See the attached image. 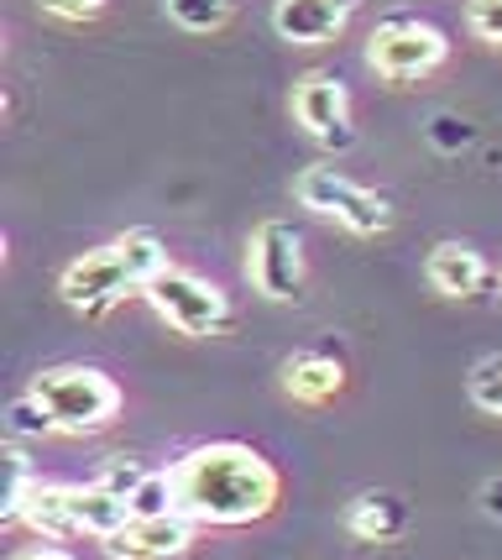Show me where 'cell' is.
<instances>
[{
    "mask_svg": "<svg viewBox=\"0 0 502 560\" xmlns=\"http://www.w3.org/2000/svg\"><path fill=\"white\" fill-rule=\"evenodd\" d=\"M173 482H178V513H189L194 524H215V529L257 524L278 503L272 462H262L252 445H236V440L189 451L173 466Z\"/></svg>",
    "mask_w": 502,
    "mask_h": 560,
    "instance_id": "cell-1",
    "label": "cell"
},
{
    "mask_svg": "<svg viewBox=\"0 0 502 560\" xmlns=\"http://www.w3.org/2000/svg\"><path fill=\"white\" fill-rule=\"evenodd\" d=\"M32 393L43 398V409L63 435H90L100 424H110L120 409V388L95 366H48L32 377Z\"/></svg>",
    "mask_w": 502,
    "mask_h": 560,
    "instance_id": "cell-2",
    "label": "cell"
},
{
    "mask_svg": "<svg viewBox=\"0 0 502 560\" xmlns=\"http://www.w3.org/2000/svg\"><path fill=\"white\" fill-rule=\"evenodd\" d=\"M293 195H299L304 210L346 225L351 236H383L387 225H393V210H387L383 199L372 195V189H361V184H351L346 173H335V168H304L299 184H293Z\"/></svg>",
    "mask_w": 502,
    "mask_h": 560,
    "instance_id": "cell-3",
    "label": "cell"
},
{
    "mask_svg": "<svg viewBox=\"0 0 502 560\" xmlns=\"http://www.w3.org/2000/svg\"><path fill=\"white\" fill-rule=\"evenodd\" d=\"M142 293L152 299V310H157L178 336H215V330H225V319H231L225 293H220L210 278H199V272L163 268Z\"/></svg>",
    "mask_w": 502,
    "mask_h": 560,
    "instance_id": "cell-4",
    "label": "cell"
},
{
    "mask_svg": "<svg viewBox=\"0 0 502 560\" xmlns=\"http://www.w3.org/2000/svg\"><path fill=\"white\" fill-rule=\"evenodd\" d=\"M366 63L393 79V84H408V79H424L445 63V32L430 22H413V16H393L372 32L366 43Z\"/></svg>",
    "mask_w": 502,
    "mask_h": 560,
    "instance_id": "cell-5",
    "label": "cell"
},
{
    "mask_svg": "<svg viewBox=\"0 0 502 560\" xmlns=\"http://www.w3.org/2000/svg\"><path fill=\"white\" fill-rule=\"evenodd\" d=\"M246 278L262 299H299L304 293V242L299 231L283 225V220H262L257 236H252V252H246Z\"/></svg>",
    "mask_w": 502,
    "mask_h": 560,
    "instance_id": "cell-6",
    "label": "cell"
},
{
    "mask_svg": "<svg viewBox=\"0 0 502 560\" xmlns=\"http://www.w3.org/2000/svg\"><path fill=\"white\" fill-rule=\"evenodd\" d=\"M142 283H137V272L126 268V257H120V246H100V252H84L79 262H69L63 268V283H58V293H63V304L69 310H84V315H105V310H116L126 293H137Z\"/></svg>",
    "mask_w": 502,
    "mask_h": 560,
    "instance_id": "cell-7",
    "label": "cell"
},
{
    "mask_svg": "<svg viewBox=\"0 0 502 560\" xmlns=\"http://www.w3.org/2000/svg\"><path fill=\"white\" fill-rule=\"evenodd\" d=\"M293 121L304 126L319 147H330V152H351V147H357L346 84H340L335 73H304V79L293 84Z\"/></svg>",
    "mask_w": 502,
    "mask_h": 560,
    "instance_id": "cell-8",
    "label": "cell"
},
{
    "mask_svg": "<svg viewBox=\"0 0 502 560\" xmlns=\"http://www.w3.org/2000/svg\"><path fill=\"white\" fill-rule=\"evenodd\" d=\"M194 545V518L189 513H157V518H131L120 535L105 539L110 560H184Z\"/></svg>",
    "mask_w": 502,
    "mask_h": 560,
    "instance_id": "cell-9",
    "label": "cell"
},
{
    "mask_svg": "<svg viewBox=\"0 0 502 560\" xmlns=\"http://www.w3.org/2000/svg\"><path fill=\"white\" fill-rule=\"evenodd\" d=\"M346 5L335 0H278L272 5V26L283 43H299V48H319V43H335L346 32Z\"/></svg>",
    "mask_w": 502,
    "mask_h": 560,
    "instance_id": "cell-10",
    "label": "cell"
},
{
    "mask_svg": "<svg viewBox=\"0 0 502 560\" xmlns=\"http://www.w3.org/2000/svg\"><path fill=\"white\" fill-rule=\"evenodd\" d=\"M424 278H430L445 299H471V293H481V283H487V262H481V252H471L466 242H440L430 252V262H424Z\"/></svg>",
    "mask_w": 502,
    "mask_h": 560,
    "instance_id": "cell-11",
    "label": "cell"
},
{
    "mask_svg": "<svg viewBox=\"0 0 502 560\" xmlns=\"http://www.w3.org/2000/svg\"><path fill=\"white\" fill-rule=\"evenodd\" d=\"M73 518H79V535L110 539V535H120L137 513H131V498L90 482V488H73Z\"/></svg>",
    "mask_w": 502,
    "mask_h": 560,
    "instance_id": "cell-12",
    "label": "cell"
},
{
    "mask_svg": "<svg viewBox=\"0 0 502 560\" xmlns=\"http://www.w3.org/2000/svg\"><path fill=\"white\" fill-rule=\"evenodd\" d=\"M346 529L357 539L383 545V539H398L408 529V509L393 498V492H361L357 503L346 509Z\"/></svg>",
    "mask_w": 502,
    "mask_h": 560,
    "instance_id": "cell-13",
    "label": "cell"
},
{
    "mask_svg": "<svg viewBox=\"0 0 502 560\" xmlns=\"http://www.w3.org/2000/svg\"><path fill=\"white\" fill-rule=\"evenodd\" d=\"M340 383H346L340 362L319 357V351H304V357H293V362L283 366V388L293 393L299 404H330L335 393H340Z\"/></svg>",
    "mask_w": 502,
    "mask_h": 560,
    "instance_id": "cell-14",
    "label": "cell"
},
{
    "mask_svg": "<svg viewBox=\"0 0 502 560\" xmlns=\"http://www.w3.org/2000/svg\"><path fill=\"white\" fill-rule=\"evenodd\" d=\"M22 524H32L43 539L79 535V518H73V488L37 482V488H32V498H26V509H22Z\"/></svg>",
    "mask_w": 502,
    "mask_h": 560,
    "instance_id": "cell-15",
    "label": "cell"
},
{
    "mask_svg": "<svg viewBox=\"0 0 502 560\" xmlns=\"http://www.w3.org/2000/svg\"><path fill=\"white\" fill-rule=\"evenodd\" d=\"M116 246H120V257H126V268L137 272V283H142V289L167 268V252H163V242H157L152 231H126Z\"/></svg>",
    "mask_w": 502,
    "mask_h": 560,
    "instance_id": "cell-16",
    "label": "cell"
},
{
    "mask_svg": "<svg viewBox=\"0 0 502 560\" xmlns=\"http://www.w3.org/2000/svg\"><path fill=\"white\" fill-rule=\"evenodd\" d=\"M231 5L236 0H167V16L184 32H220L231 22Z\"/></svg>",
    "mask_w": 502,
    "mask_h": 560,
    "instance_id": "cell-17",
    "label": "cell"
},
{
    "mask_svg": "<svg viewBox=\"0 0 502 560\" xmlns=\"http://www.w3.org/2000/svg\"><path fill=\"white\" fill-rule=\"evenodd\" d=\"M131 513H137V518L178 513V482H173V471H147V482L131 492Z\"/></svg>",
    "mask_w": 502,
    "mask_h": 560,
    "instance_id": "cell-18",
    "label": "cell"
},
{
    "mask_svg": "<svg viewBox=\"0 0 502 560\" xmlns=\"http://www.w3.org/2000/svg\"><path fill=\"white\" fill-rule=\"evenodd\" d=\"M466 393H471V404H477L481 415H498L502 419V357H481V362L471 366V383H466Z\"/></svg>",
    "mask_w": 502,
    "mask_h": 560,
    "instance_id": "cell-19",
    "label": "cell"
},
{
    "mask_svg": "<svg viewBox=\"0 0 502 560\" xmlns=\"http://www.w3.org/2000/svg\"><path fill=\"white\" fill-rule=\"evenodd\" d=\"M5 430H11V440H32V435H52L58 424H52V415L43 409V398L26 393V398H16V404L5 409Z\"/></svg>",
    "mask_w": 502,
    "mask_h": 560,
    "instance_id": "cell-20",
    "label": "cell"
},
{
    "mask_svg": "<svg viewBox=\"0 0 502 560\" xmlns=\"http://www.w3.org/2000/svg\"><path fill=\"white\" fill-rule=\"evenodd\" d=\"M100 488H110V492H120V498H131V492L147 482V466L142 462H131V456H110L105 462V471L95 477Z\"/></svg>",
    "mask_w": 502,
    "mask_h": 560,
    "instance_id": "cell-21",
    "label": "cell"
},
{
    "mask_svg": "<svg viewBox=\"0 0 502 560\" xmlns=\"http://www.w3.org/2000/svg\"><path fill=\"white\" fill-rule=\"evenodd\" d=\"M11 488H5V518H22V509H26V498H32V466H26V456H22V445H11Z\"/></svg>",
    "mask_w": 502,
    "mask_h": 560,
    "instance_id": "cell-22",
    "label": "cell"
},
{
    "mask_svg": "<svg viewBox=\"0 0 502 560\" xmlns=\"http://www.w3.org/2000/svg\"><path fill=\"white\" fill-rule=\"evenodd\" d=\"M466 26L477 32L481 43L502 48V0H466Z\"/></svg>",
    "mask_w": 502,
    "mask_h": 560,
    "instance_id": "cell-23",
    "label": "cell"
},
{
    "mask_svg": "<svg viewBox=\"0 0 502 560\" xmlns=\"http://www.w3.org/2000/svg\"><path fill=\"white\" fill-rule=\"evenodd\" d=\"M48 16H58V22H95L100 11H105V0H37Z\"/></svg>",
    "mask_w": 502,
    "mask_h": 560,
    "instance_id": "cell-24",
    "label": "cell"
},
{
    "mask_svg": "<svg viewBox=\"0 0 502 560\" xmlns=\"http://www.w3.org/2000/svg\"><path fill=\"white\" fill-rule=\"evenodd\" d=\"M430 137H434V147H445V152H455V147H466V142H471V126H466V121H455V116H434V121H430Z\"/></svg>",
    "mask_w": 502,
    "mask_h": 560,
    "instance_id": "cell-25",
    "label": "cell"
},
{
    "mask_svg": "<svg viewBox=\"0 0 502 560\" xmlns=\"http://www.w3.org/2000/svg\"><path fill=\"white\" fill-rule=\"evenodd\" d=\"M481 513H487V518H502V477H492V482L481 488Z\"/></svg>",
    "mask_w": 502,
    "mask_h": 560,
    "instance_id": "cell-26",
    "label": "cell"
},
{
    "mask_svg": "<svg viewBox=\"0 0 502 560\" xmlns=\"http://www.w3.org/2000/svg\"><path fill=\"white\" fill-rule=\"evenodd\" d=\"M11 560H73V556L58 550V545H32V550H22V556H11Z\"/></svg>",
    "mask_w": 502,
    "mask_h": 560,
    "instance_id": "cell-27",
    "label": "cell"
},
{
    "mask_svg": "<svg viewBox=\"0 0 502 560\" xmlns=\"http://www.w3.org/2000/svg\"><path fill=\"white\" fill-rule=\"evenodd\" d=\"M335 5H346V11H357V5H361V0H335Z\"/></svg>",
    "mask_w": 502,
    "mask_h": 560,
    "instance_id": "cell-28",
    "label": "cell"
}]
</instances>
